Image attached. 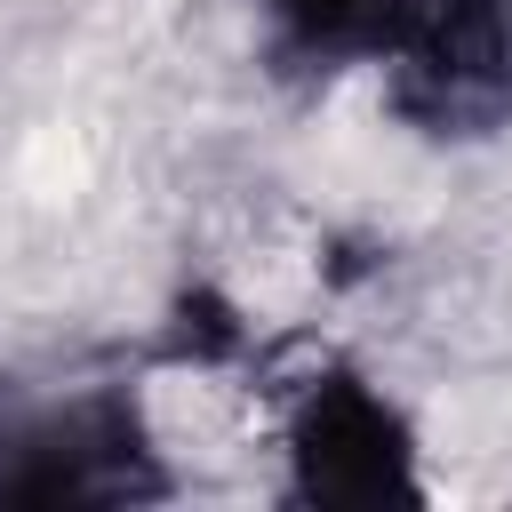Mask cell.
I'll return each mask as SVG.
<instances>
[{
    "label": "cell",
    "instance_id": "obj_1",
    "mask_svg": "<svg viewBox=\"0 0 512 512\" xmlns=\"http://www.w3.org/2000/svg\"><path fill=\"white\" fill-rule=\"evenodd\" d=\"M296 56H384L392 104L432 136H472L512 112V0H272Z\"/></svg>",
    "mask_w": 512,
    "mask_h": 512
},
{
    "label": "cell",
    "instance_id": "obj_3",
    "mask_svg": "<svg viewBox=\"0 0 512 512\" xmlns=\"http://www.w3.org/2000/svg\"><path fill=\"white\" fill-rule=\"evenodd\" d=\"M296 488L312 504H408L416 496L408 424L360 376H328L296 416Z\"/></svg>",
    "mask_w": 512,
    "mask_h": 512
},
{
    "label": "cell",
    "instance_id": "obj_2",
    "mask_svg": "<svg viewBox=\"0 0 512 512\" xmlns=\"http://www.w3.org/2000/svg\"><path fill=\"white\" fill-rule=\"evenodd\" d=\"M144 496H168V472L120 392H0V504L64 512Z\"/></svg>",
    "mask_w": 512,
    "mask_h": 512
}]
</instances>
